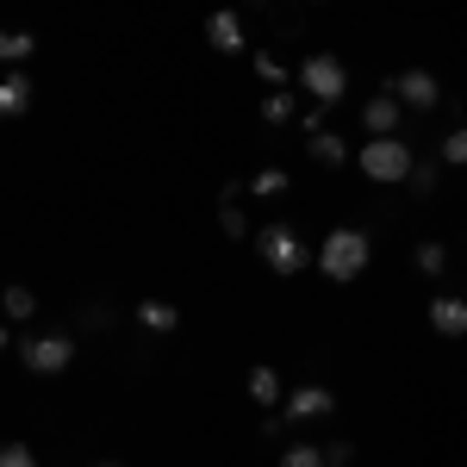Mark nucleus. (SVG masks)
I'll return each instance as SVG.
<instances>
[{
    "label": "nucleus",
    "mask_w": 467,
    "mask_h": 467,
    "mask_svg": "<svg viewBox=\"0 0 467 467\" xmlns=\"http://www.w3.org/2000/svg\"><path fill=\"white\" fill-rule=\"evenodd\" d=\"M32 312H37L32 287H6V318H32Z\"/></svg>",
    "instance_id": "obj_18"
},
{
    "label": "nucleus",
    "mask_w": 467,
    "mask_h": 467,
    "mask_svg": "<svg viewBox=\"0 0 467 467\" xmlns=\"http://www.w3.org/2000/svg\"><path fill=\"white\" fill-rule=\"evenodd\" d=\"M206 44H213L218 57H237V50H250V37H244V19H237V13H213V19H206Z\"/></svg>",
    "instance_id": "obj_10"
},
{
    "label": "nucleus",
    "mask_w": 467,
    "mask_h": 467,
    "mask_svg": "<svg viewBox=\"0 0 467 467\" xmlns=\"http://www.w3.org/2000/svg\"><path fill=\"white\" fill-rule=\"evenodd\" d=\"M262 119H268V125H287V119H299L293 94H268V100H262Z\"/></svg>",
    "instance_id": "obj_17"
},
{
    "label": "nucleus",
    "mask_w": 467,
    "mask_h": 467,
    "mask_svg": "<svg viewBox=\"0 0 467 467\" xmlns=\"http://www.w3.org/2000/svg\"><path fill=\"white\" fill-rule=\"evenodd\" d=\"M100 467H119V462H100Z\"/></svg>",
    "instance_id": "obj_26"
},
{
    "label": "nucleus",
    "mask_w": 467,
    "mask_h": 467,
    "mask_svg": "<svg viewBox=\"0 0 467 467\" xmlns=\"http://www.w3.org/2000/svg\"><path fill=\"white\" fill-rule=\"evenodd\" d=\"M299 88H306L318 107H337V100H343V88H349V69H343L330 50H312V57L299 63Z\"/></svg>",
    "instance_id": "obj_3"
},
{
    "label": "nucleus",
    "mask_w": 467,
    "mask_h": 467,
    "mask_svg": "<svg viewBox=\"0 0 467 467\" xmlns=\"http://www.w3.org/2000/svg\"><path fill=\"white\" fill-rule=\"evenodd\" d=\"M411 187H418V193H431V187H436V169H431V162H418V169H411Z\"/></svg>",
    "instance_id": "obj_25"
},
{
    "label": "nucleus",
    "mask_w": 467,
    "mask_h": 467,
    "mask_svg": "<svg viewBox=\"0 0 467 467\" xmlns=\"http://www.w3.org/2000/svg\"><path fill=\"white\" fill-rule=\"evenodd\" d=\"M387 88H393L411 112H436V100H442V81H436L431 69H405V75H393Z\"/></svg>",
    "instance_id": "obj_6"
},
{
    "label": "nucleus",
    "mask_w": 467,
    "mask_h": 467,
    "mask_svg": "<svg viewBox=\"0 0 467 467\" xmlns=\"http://www.w3.org/2000/svg\"><path fill=\"white\" fill-rule=\"evenodd\" d=\"M218 224H224V237H250V218L237 213V200H224V213H218Z\"/></svg>",
    "instance_id": "obj_22"
},
{
    "label": "nucleus",
    "mask_w": 467,
    "mask_h": 467,
    "mask_svg": "<svg viewBox=\"0 0 467 467\" xmlns=\"http://www.w3.org/2000/svg\"><path fill=\"white\" fill-rule=\"evenodd\" d=\"M250 63H255V75H262V81H287V69H281V57H268V50H255Z\"/></svg>",
    "instance_id": "obj_23"
},
{
    "label": "nucleus",
    "mask_w": 467,
    "mask_h": 467,
    "mask_svg": "<svg viewBox=\"0 0 467 467\" xmlns=\"http://www.w3.org/2000/svg\"><path fill=\"white\" fill-rule=\"evenodd\" d=\"M138 324H144V330H175L181 312L169 306V299H138Z\"/></svg>",
    "instance_id": "obj_13"
},
{
    "label": "nucleus",
    "mask_w": 467,
    "mask_h": 467,
    "mask_svg": "<svg viewBox=\"0 0 467 467\" xmlns=\"http://www.w3.org/2000/svg\"><path fill=\"white\" fill-rule=\"evenodd\" d=\"M368 255H374L368 231H330V237L318 244V268L330 275V281H356L361 268H368Z\"/></svg>",
    "instance_id": "obj_2"
},
{
    "label": "nucleus",
    "mask_w": 467,
    "mask_h": 467,
    "mask_svg": "<svg viewBox=\"0 0 467 467\" xmlns=\"http://www.w3.org/2000/svg\"><path fill=\"white\" fill-rule=\"evenodd\" d=\"M442 162H455V169L467 162V125H455V131L442 138Z\"/></svg>",
    "instance_id": "obj_21"
},
{
    "label": "nucleus",
    "mask_w": 467,
    "mask_h": 467,
    "mask_svg": "<svg viewBox=\"0 0 467 467\" xmlns=\"http://www.w3.org/2000/svg\"><path fill=\"white\" fill-rule=\"evenodd\" d=\"M32 107V75H6V81H0V112H6V119H19V112Z\"/></svg>",
    "instance_id": "obj_11"
},
{
    "label": "nucleus",
    "mask_w": 467,
    "mask_h": 467,
    "mask_svg": "<svg viewBox=\"0 0 467 467\" xmlns=\"http://www.w3.org/2000/svg\"><path fill=\"white\" fill-rule=\"evenodd\" d=\"M19 356H26V368H32V374H63V368L75 361V337L44 330V337H26V343H19Z\"/></svg>",
    "instance_id": "obj_5"
},
{
    "label": "nucleus",
    "mask_w": 467,
    "mask_h": 467,
    "mask_svg": "<svg viewBox=\"0 0 467 467\" xmlns=\"http://www.w3.org/2000/svg\"><path fill=\"white\" fill-rule=\"evenodd\" d=\"M356 162H361V175L374 181V187H399V181H411V169H418L405 138H368Z\"/></svg>",
    "instance_id": "obj_1"
},
{
    "label": "nucleus",
    "mask_w": 467,
    "mask_h": 467,
    "mask_svg": "<svg viewBox=\"0 0 467 467\" xmlns=\"http://www.w3.org/2000/svg\"><path fill=\"white\" fill-rule=\"evenodd\" d=\"M337 411V393L330 387H293L287 393V418L293 424H306V418H330Z\"/></svg>",
    "instance_id": "obj_9"
},
{
    "label": "nucleus",
    "mask_w": 467,
    "mask_h": 467,
    "mask_svg": "<svg viewBox=\"0 0 467 467\" xmlns=\"http://www.w3.org/2000/svg\"><path fill=\"white\" fill-rule=\"evenodd\" d=\"M255 250H262V262L275 268V275H299L312 255H306V244H299V231L293 224H268L262 237H255Z\"/></svg>",
    "instance_id": "obj_4"
},
{
    "label": "nucleus",
    "mask_w": 467,
    "mask_h": 467,
    "mask_svg": "<svg viewBox=\"0 0 467 467\" xmlns=\"http://www.w3.org/2000/svg\"><path fill=\"white\" fill-rule=\"evenodd\" d=\"M281 467H330V455H324V449H312V442H293L287 455H281Z\"/></svg>",
    "instance_id": "obj_16"
},
{
    "label": "nucleus",
    "mask_w": 467,
    "mask_h": 467,
    "mask_svg": "<svg viewBox=\"0 0 467 467\" xmlns=\"http://www.w3.org/2000/svg\"><path fill=\"white\" fill-rule=\"evenodd\" d=\"M431 330L436 337H467V293H436L431 299Z\"/></svg>",
    "instance_id": "obj_8"
},
{
    "label": "nucleus",
    "mask_w": 467,
    "mask_h": 467,
    "mask_svg": "<svg viewBox=\"0 0 467 467\" xmlns=\"http://www.w3.org/2000/svg\"><path fill=\"white\" fill-rule=\"evenodd\" d=\"M312 156H318V162H343L349 150H343V138H337V131L324 125V131H312Z\"/></svg>",
    "instance_id": "obj_14"
},
{
    "label": "nucleus",
    "mask_w": 467,
    "mask_h": 467,
    "mask_svg": "<svg viewBox=\"0 0 467 467\" xmlns=\"http://www.w3.org/2000/svg\"><path fill=\"white\" fill-rule=\"evenodd\" d=\"M399 119H405V100H399L393 88H387V94H374V100L361 107V125H368V138H399Z\"/></svg>",
    "instance_id": "obj_7"
},
{
    "label": "nucleus",
    "mask_w": 467,
    "mask_h": 467,
    "mask_svg": "<svg viewBox=\"0 0 467 467\" xmlns=\"http://www.w3.org/2000/svg\"><path fill=\"white\" fill-rule=\"evenodd\" d=\"M0 467H37V455L26 442H6V449H0Z\"/></svg>",
    "instance_id": "obj_24"
},
{
    "label": "nucleus",
    "mask_w": 467,
    "mask_h": 467,
    "mask_svg": "<svg viewBox=\"0 0 467 467\" xmlns=\"http://www.w3.org/2000/svg\"><path fill=\"white\" fill-rule=\"evenodd\" d=\"M32 50H37V37H32V32H6V37H0V57H6V63H26Z\"/></svg>",
    "instance_id": "obj_15"
},
{
    "label": "nucleus",
    "mask_w": 467,
    "mask_h": 467,
    "mask_svg": "<svg viewBox=\"0 0 467 467\" xmlns=\"http://www.w3.org/2000/svg\"><path fill=\"white\" fill-rule=\"evenodd\" d=\"M418 268H424V275H442V268H449V250H442V244H418Z\"/></svg>",
    "instance_id": "obj_20"
},
{
    "label": "nucleus",
    "mask_w": 467,
    "mask_h": 467,
    "mask_svg": "<svg viewBox=\"0 0 467 467\" xmlns=\"http://www.w3.org/2000/svg\"><path fill=\"white\" fill-rule=\"evenodd\" d=\"M250 193H262V200H275V193H287V175H281V169H262V175L250 181Z\"/></svg>",
    "instance_id": "obj_19"
},
{
    "label": "nucleus",
    "mask_w": 467,
    "mask_h": 467,
    "mask_svg": "<svg viewBox=\"0 0 467 467\" xmlns=\"http://www.w3.org/2000/svg\"><path fill=\"white\" fill-rule=\"evenodd\" d=\"M244 387H250L255 405H281V399H287V387H281V374H275V368H250V380H244Z\"/></svg>",
    "instance_id": "obj_12"
}]
</instances>
